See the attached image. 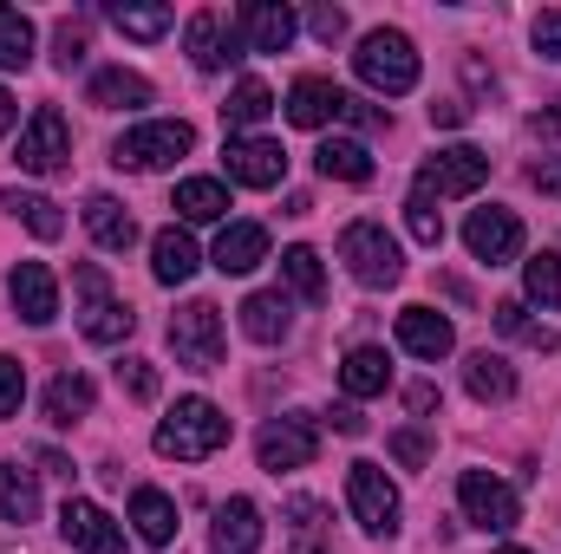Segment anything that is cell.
Segmentation results:
<instances>
[{
    "label": "cell",
    "mask_w": 561,
    "mask_h": 554,
    "mask_svg": "<svg viewBox=\"0 0 561 554\" xmlns=\"http://www.w3.org/2000/svg\"><path fill=\"white\" fill-rule=\"evenodd\" d=\"M353 72H359V85H373V92H386V99H405L412 85H419V46H412V33H399V26H373L366 39H359V53H353Z\"/></svg>",
    "instance_id": "6da1fadb"
},
{
    "label": "cell",
    "mask_w": 561,
    "mask_h": 554,
    "mask_svg": "<svg viewBox=\"0 0 561 554\" xmlns=\"http://www.w3.org/2000/svg\"><path fill=\"white\" fill-rule=\"evenodd\" d=\"M150 443H157V457L203 463V457H216L229 443V417H222V405H209V399H176V412L157 424Z\"/></svg>",
    "instance_id": "7a4b0ae2"
},
{
    "label": "cell",
    "mask_w": 561,
    "mask_h": 554,
    "mask_svg": "<svg viewBox=\"0 0 561 554\" xmlns=\"http://www.w3.org/2000/svg\"><path fill=\"white\" fill-rule=\"evenodd\" d=\"M72 293H79V333H85L92 346H125V339H131L138 313L112 293V280H105L99 262H79V268H72Z\"/></svg>",
    "instance_id": "3957f363"
},
{
    "label": "cell",
    "mask_w": 561,
    "mask_h": 554,
    "mask_svg": "<svg viewBox=\"0 0 561 554\" xmlns=\"http://www.w3.org/2000/svg\"><path fill=\"white\" fill-rule=\"evenodd\" d=\"M483 183H490V157H483L477 143H444L437 157H424V163H419L412 196H424V203H444V196H477Z\"/></svg>",
    "instance_id": "277c9868"
},
{
    "label": "cell",
    "mask_w": 561,
    "mask_h": 554,
    "mask_svg": "<svg viewBox=\"0 0 561 554\" xmlns=\"http://www.w3.org/2000/svg\"><path fill=\"white\" fill-rule=\"evenodd\" d=\"M170 353L190 372H216L222 366V307L216 300H190L170 313Z\"/></svg>",
    "instance_id": "5b68a950"
},
{
    "label": "cell",
    "mask_w": 561,
    "mask_h": 554,
    "mask_svg": "<svg viewBox=\"0 0 561 554\" xmlns=\"http://www.w3.org/2000/svg\"><path fill=\"white\" fill-rule=\"evenodd\" d=\"M346 503H353V522H359L366 535H379V542L399 535L405 503H399V483H392L379 463H353V470H346Z\"/></svg>",
    "instance_id": "8992f818"
},
{
    "label": "cell",
    "mask_w": 561,
    "mask_h": 554,
    "mask_svg": "<svg viewBox=\"0 0 561 554\" xmlns=\"http://www.w3.org/2000/svg\"><path fill=\"white\" fill-rule=\"evenodd\" d=\"M457 509H463V522L483 529V535H510V529L523 522V496H516L503 476H490V470H463V476H457Z\"/></svg>",
    "instance_id": "52a82bcc"
},
{
    "label": "cell",
    "mask_w": 561,
    "mask_h": 554,
    "mask_svg": "<svg viewBox=\"0 0 561 554\" xmlns=\"http://www.w3.org/2000/svg\"><path fill=\"white\" fill-rule=\"evenodd\" d=\"M190 150H196V131L183 118H150V125H131L125 138L112 143V163L118 170H170Z\"/></svg>",
    "instance_id": "ba28073f"
},
{
    "label": "cell",
    "mask_w": 561,
    "mask_h": 554,
    "mask_svg": "<svg viewBox=\"0 0 561 554\" xmlns=\"http://www.w3.org/2000/svg\"><path fill=\"white\" fill-rule=\"evenodd\" d=\"M340 262H346V275L359 280V287H392V280L405 275V255H399V242L386 235V222H346Z\"/></svg>",
    "instance_id": "9c48e42d"
},
{
    "label": "cell",
    "mask_w": 561,
    "mask_h": 554,
    "mask_svg": "<svg viewBox=\"0 0 561 554\" xmlns=\"http://www.w3.org/2000/svg\"><path fill=\"white\" fill-rule=\"evenodd\" d=\"M13 163H20L26 176H59V170L72 163V125H66L59 105H39V112L20 125V150H13Z\"/></svg>",
    "instance_id": "30bf717a"
},
{
    "label": "cell",
    "mask_w": 561,
    "mask_h": 554,
    "mask_svg": "<svg viewBox=\"0 0 561 554\" xmlns=\"http://www.w3.org/2000/svg\"><path fill=\"white\" fill-rule=\"evenodd\" d=\"M255 457H262V470H307L313 457H320V424L307 412H287V417H268L262 424V437H255Z\"/></svg>",
    "instance_id": "8fae6325"
},
{
    "label": "cell",
    "mask_w": 561,
    "mask_h": 554,
    "mask_svg": "<svg viewBox=\"0 0 561 554\" xmlns=\"http://www.w3.org/2000/svg\"><path fill=\"white\" fill-rule=\"evenodd\" d=\"M183 46H190V66L196 72H222L229 59H242V26L222 7H196L183 20Z\"/></svg>",
    "instance_id": "7c38bea8"
},
{
    "label": "cell",
    "mask_w": 561,
    "mask_h": 554,
    "mask_svg": "<svg viewBox=\"0 0 561 554\" xmlns=\"http://www.w3.org/2000/svg\"><path fill=\"white\" fill-rule=\"evenodd\" d=\"M222 170L242 189H275L287 176V150L275 138H222Z\"/></svg>",
    "instance_id": "4fadbf2b"
},
{
    "label": "cell",
    "mask_w": 561,
    "mask_h": 554,
    "mask_svg": "<svg viewBox=\"0 0 561 554\" xmlns=\"http://www.w3.org/2000/svg\"><path fill=\"white\" fill-rule=\"evenodd\" d=\"M346 105H353V92H340L333 79H294L287 85V125H300V131H327V125H346Z\"/></svg>",
    "instance_id": "5bb4252c"
},
{
    "label": "cell",
    "mask_w": 561,
    "mask_h": 554,
    "mask_svg": "<svg viewBox=\"0 0 561 554\" xmlns=\"http://www.w3.org/2000/svg\"><path fill=\"white\" fill-rule=\"evenodd\" d=\"M463 249L477 255V262H490V268H503V262H516L523 255V222L510 216V209H470V222H463Z\"/></svg>",
    "instance_id": "9a60e30c"
},
{
    "label": "cell",
    "mask_w": 561,
    "mask_h": 554,
    "mask_svg": "<svg viewBox=\"0 0 561 554\" xmlns=\"http://www.w3.org/2000/svg\"><path fill=\"white\" fill-rule=\"evenodd\" d=\"M7 300H13V313H20L26 326H53V320H59V280H53L46 262H13Z\"/></svg>",
    "instance_id": "2e32d148"
},
{
    "label": "cell",
    "mask_w": 561,
    "mask_h": 554,
    "mask_svg": "<svg viewBox=\"0 0 561 554\" xmlns=\"http://www.w3.org/2000/svg\"><path fill=\"white\" fill-rule=\"evenodd\" d=\"M399 346L424 359V366H437V359H450L457 353V326L437 313V307H405L399 313Z\"/></svg>",
    "instance_id": "e0dca14e"
},
{
    "label": "cell",
    "mask_w": 561,
    "mask_h": 554,
    "mask_svg": "<svg viewBox=\"0 0 561 554\" xmlns=\"http://www.w3.org/2000/svg\"><path fill=\"white\" fill-rule=\"evenodd\" d=\"M59 535H66L79 554H125V529H118L99 503H66Z\"/></svg>",
    "instance_id": "ac0fdd59"
},
{
    "label": "cell",
    "mask_w": 561,
    "mask_h": 554,
    "mask_svg": "<svg viewBox=\"0 0 561 554\" xmlns=\"http://www.w3.org/2000/svg\"><path fill=\"white\" fill-rule=\"evenodd\" d=\"M262 549V509L249 496H229L209 522V554H255Z\"/></svg>",
    "instance_id": "d6986e66"
},
{
    "label": "cell",
    "mask_w": 561,
    "mask_h": 554,
    "mask_svg": "<svg viewBox=\"0 0 561 554\" xmlns=\"http://www.w3.org/2000/svg\"><path fill=\"white\" fill-rule=\"evenodd\" d=\"M236 26H242V39H249L255 53H287L294 33H300L294 7H280V0H249V7L236 13Z\"/></svg>",
    "instance_id": "ffe728a7"
},
{
    "label": "cell",
    "mask_w": 561,
    "mask_h": 554,
    "mask_svg": "<svg viewBox=\"0 0 561 554\" xmlns=\"http://www.w3.org/2000/svg\"><path fill=\"white\" fill-rule=\"evenodd\" d=\"M209 262H216L222 275H255V268L268 262V229H262V222H222Z\"/></svg>",
    "instance_id": "44dd1931"
},
{
    "label": "cell",
    "mask_w": 561,
    "mask_h": 554,
    "mask_svg": "<svg viewBox=\"0 0 561 554\" xmlns=\"http://www.w3.org/2000/svg\"><path fill=\"white\" fill-rule=\"evenodd\" d=\"M85 229H92V242L105 249V255H131L138 249V222H131V209L118 203V196H85Z\"/></svg>",
    "instance_id": "7402d4cb"
},
{
    "label": "cell",
    "mask_w": 561,
    "mask_h": 554,
    "mask_svg": "<svg viewBox=\"0 0 561 554\" xmlns=\"http://www.w3.org/2000/svg\"><path fill=\"white\" fill-rule=\"evenodd\" d=\"M85 99L99 112H138V105H150V79L131 72V66H99L92 85H85Z\"/></svg>",
    "instance_id": "603a6c76"
},
{
    "label": "cell",
    "mask_w": 561,
    "mask_h": 554,
    "mask_svg": "<svg viewBox=\"0 0 561 554\" xmlns=\"http://www.w3.org/2000/svg\"><path fill=\"white\" fill-rule=\"evenodd\" d=\"M203 268V255H196V242H190V229H157L150 235V275L163 280V287H183V280Z\"/></svg>",
    "instance_id": "cb8c5ba5"
},
{
    "label": "cell",
    "mask_w": 561,
    "mask_h": 554,
    "mask_svg": "<svg viewBox=\"0 0 561 554\" xmlns=\"http://www.w3.org/2000/svg\"><path fill=\"white\" fill-rule=\"evenodd\" d=\"M463 385H470V399H477V405H510V399H516V366H510L503 353H490V346H483V353H470V359H463Z\"/></svg>",
    "instance_id": "d4e9b609"
},
{
    "label": "cell",
    "mask_w": 561,
    "mask_h": 554,
    "mask_svg": "<svg viewBox=\"0 0 561 554\" xmlns=\"http://www.w3.org/2000/svg\"><path fill=\"white\" fill-rule=\"evenodd\" d=\"M39 405H46V424H53V430H72L79 417H92L99 385H92L85 372H59V379L46 385V399H39Z\"/></svg>",
    "instance_id": "484cf974"
},
{
    "label": "cell",
    "mask_w": 561,
    "mask_h": 554,
    "mask_svg": "<svg viewBox=\"0 0 561 554\" xmlns=\"http://www.w3.org/2000/svg\"><path fill=\"white\" fill-rule=\"evenodd\" d=\"M313 170H320L327 183H373V150L359 138H320Z\"/></svg>",
    "instance_id": "4316f807"
},
{
    "label": "cell",
    "mask_w": 561,
    "mask_h": 554,
    "mask_svg": "<svg viewBox=\"0 0 561 554\" xmlns=\"http://www.w3.org/2000/svg\"><path fill=\"white\" fill-rule=\"evenodd\" d=\"M242 333H249L255 346H280V339L294 333L287 293H249V300H242Z\"/></svg>",
    "instance_id": "83f0119b"
},
{
    "label": "cell",
    "mask_w": 561,
    "mask_h": 554,
    "mask_svg": "<svg viewBox=\"0 0 561 554\" xmlns=\"http://www.w3.org/2000/svg\"><path fill=\"white\" fill-rule=\"evenodd\" d=\"M131 522H138V542L144 549H170L176 542V503L163 489H131Z\"/></svg>",
    "instance_id": "f1b7e54d"
},
{
    "label": "cell",
    "mask_w": 561,
    "mask_h": 554,
    "mask_svg": "<svg viewBox=\"0 0 561 554\" xmlns=\"http://www.w3.org/2000/svg\"><path fill=\"white\" fill-rule=\"evenodd\" d=\"M170 209H176L183 222H222V216H229V183H222V176H183Z\"/></svg>",
    "instance_id": "f546056e"
},
{
    "label": "cell",
    "mask_w": 561,
    "mask_h": 554,
    "mask_svg": "<svg viewBox=\"0 0 561 554\" xmlns=\"http://www.w3.org/2000/svg\"><path fill=\"white\" fill-rule=\"evenodd\" d=\"M0 209H7V216H20L39 242H59V235H66L59 203H53V196H39V189H0Z\"/></svg>",
    "instance_id": "4dcf8cb0"
},
{
    "label": "cell",
    "mask_w": 561,
    "mask_h": 554,
    "mask_svg": "<svg viewBox=\"0 0 561 554\" xmlns=\"http://www.w3.org/2000/svg\"><path fill=\"white\" fill-rule=\"evenodd\" d=\"M340 385H346V399H379L392 385V359L379 346H353L346 366H340Z\"/></svg>",
    "instance_id": "1f68e13d"
},
{
    "label": "cell",
    "mask_w": 561,
    "mask_h": 554,
    "mask_svg": "<svg viewBox=\"0 0 561 554\" xmlns=\"http://www.w3.org/2000/svg\"><path fill=\"white\" fill-rule=\"evenodd\" d=\"M275 112V92L262 85V79H242L236 92H229V105H222V125H229V138H255V125Z\"/></svg>",
    "instance_id": "d6a6232c"
},
{
    "label": "cell",
    "mask_w": 561,
    "mask_h": 554,
    "mask_svg": "<svg viewBox=\"0 0 561 554\" xmlns=\"http://www.w3.org/2000/svg\"><path fill=\"white\" fill-rule=\"evenodd\" d=\"M0 516H7V522H20V529L39 516V476H33V470L0 463Z\"/></svg>",
    "instance_id": "836d02e7"
},
{
    "label": "cell",
    "mask_w": 561,
    "mask_h": 554,
    "mask_svg": "<svg viewBox=\"0 0 561 554\" xmlns=\"http://www.w3.org/2000/svg\"><path fill=\"white\" fill-rule=\"evenodd\" d=\"M280 280H287V293H294V300H307V307H320V300H327V268H320V255H313L307 242L280 255Z\"/></svg>",
    "instance_id": "e575fe53"
},
{
    "label": "cell",
    "mask_w": 561,
    "mask_h": 554,
    "mask_svg": "<svg viewBox=\"0 0 561 554\" xmlns=\"http://www.w3.org/2000/svg\"><path fill=\"white\" fill-rule=\"evenodd\" d=\"M490 313H496V333H510V339H523V346H536V353H556L561 346V333L556 326H542V320H529L523 300H496Z\"/></svg>",
    "instance_id": "d590c367"
},
{
    "label": "cell",
    "mask_w": 561,
    "mask_h": 554,
    "mask_svg": "<svg viewBox=\"0 0 561 554\" xmlns=\"http://www.w3.org/2000/svg\"><path fill=\"white\" fill-rule=\"evenodd\" d=\"M33 66V20L20 7H0V72H26Z\"/></svg>",
    "instance_id": "8d00e7d4"
},
{
    "label": "cell",
    "mask_w": 561,
    "mask_h": 554,
    "mask_svg": "<svg viewBox=\"0 0 561 554\" xmlns=\"http://www.w3.org/2000/svg\"><path fill=\"white\" fill-rule=\"evenodd\" d=\"M523 293H529L536 307H561V255L556 249H542V255L523 262Z\"/></svg>",
    "instance_id": "74e56055"
},
{
    "label": "cell",
    "mask_w": 561,
    "mask_h": 554,
    "mask_svg": "<svg viewBox=\"0 0 561 554\" xmlns=\"http://www.w3.org/2000/svg\"><path fill=\"white\" fill-rule=\"evenodd\" d=\"M112 26H118L125 39H163V33L176 26V13H170V7H112Z\"/></svg>",
    "instance_id": "f35d334b"
},
{
    "label": "cell",
    "mask_w": 561,
    "mask_h": 554,
    "mask_svg": "<svg viewBox=\"0 0 561 554\" xmlns=\"http://www.w3.org/2000/svg\"><path fill=\"white\" fill-rule=\"evenodd\" d=\"M405 229H412L419 249H444V216H437V203L412 196V203H405Z\"/></svg>",
    "instance_id": "ab89813d"
},
{
    "label": "cell",
    "mask_w": 561,
    "mask_h": 554,
    "mask_svg": "<svg viewBox=\"0 0 561 554\" xmlns=\"http://www.w3.org/2000/svg\"><path fill=\"white\" fill-rule=\"evenodd\" d=\"M20 405H26V366L0 353V417H20Z\"/></svg>",
    "instance_id": "60d3db41"
},
{
    "label": "cell",
    "mask_w": 561,
    "mask_h": 554,
    "mask_svg": "<svg viewBox=\"0 0 561 554\" xmlns=\"http://www.w3.org/2000/svg\"><path fill=\"white\" fill-rule=\"evenodd\" d=\"M118 385H125L138 405H150V399H157V366H150V359H118Z\"/></svg>",
    "instance_id": "b9f144b4"
},
{
    "label": "cell",
    "mask_w": 561,
    "mask_h": 554,
    "mask_svg": "<svg viewBox=\"0 0 561 554\" xmlns=\"http://www.w3.org/2000/svg\"><path fill=\"white\" fill-rule=\"evenodd\" d=\"M392 457H399L405 470H424V463H431V437H424L419 424H412V430H392Z\"/></svg>",
    "instance_id": "7bdbcfd3"
},
{
    "label": "cell",
    "mask_w": 561,
    "mask_h": 554,
    "mask_svg": "<svg viewBox=\"0 0 561 554\" xmlns=\"http://www.w3.org/2000/svg\"><path fill=\"white\" fill-rule=\"evenodd\" d=\"M536 53H542V59H556V66H561V7H549V13L536 20Z\"/></svg>",
    "instance_id": "ee69618b"
},
{
    "label": "cell",
    "mask_w": 561,
    "mask_h": 554,
    "mask_svg": "<svg viewBox=\"0 0 561 554\" xmlns=\"http://www.w3.org/2000/svg\"><path fill=\"white\" fill-rule=\"evenodd\" d=\"M53 59H59V72H72V66L85 59V26H72V20H66V26H59V53H53Z\"/></svg>",
    "instance_id": "f6af8a7d"
},
{
    "label": "cell",
    "mask_w": 561,
    "mask_h": 554,
    "mask_svg": "<svg viewBox=\"0 0 561 554\" xmlns=\"http://www.w3.org/2000/svg\"><path fill=\"white\" fill-rule=\"evenodd\" d=\"M307 26H313V39H327V46H333V39L346 33V13H340V7H313V13H307Z\"/></svg>",
    "instance_id": "bcb514c9"
},
{
    "label": "cell",
    "mask_w": 561,
    "mask_h": 554,
    "mask_svg": "<svg viewBox=\"0 0 561 554\" xmlns=\"http://www.w3.org/2000/svg\"><path fill=\"white\" fill-rule=\"evenodd\" d=\"M529 183H536L542 196H556V203H561V157H542V163L529 170Z\"/></svg>",
    "instance_id": "7dc6e473"
},
{
    "label": "cell",
    "mask_w": 561,
    "mask_h": 554,
    "mask_svg": "<svg viewBox=\"0 0 561 554\" xmlns=\"http://www.w3.org/2000/svg\"><path fill=\"white\" fill-rule=\"evenodd\" d=\"M470 118V105H457V99H444V105H431V125H463Z\"/></svg>",
    "instance_id": "c3c4849f"
},
{
    "label": "cell",
    "mask_w": 561,
    "mask_h": 554,
    "mask_svg": "<svg viewBox=\"0 0 561 554\" xmlns=\"http://www.w3.org/2000/svg\"><path fill=\"white\" fill-rule=\"evenodd\" d=\"M333 430H340V437H359V430H366V417L353 412V405H340V412H333Z\"/></svg>",
    "instance_id": "681fc988"
},
{
    "label": "cell",
    "mask_w": 561,
    "mask_h": 554,
    "mask_svg": "<svg viewBox=\"0 0 561 554\" xmlns=\"http://www.w3.org/2000/svg\"><path fill=\"white\" fill-rule=\"evenodd\" d=\"M529 125H536V131H542V138H561V99H556V105H549V112H536V118H529Z\"/></svg>",
    "instance_id": "f907efd6"
},
{
    "label": "cell",
    "mask_w": 561,
    "mask_h": 554,
    "mask_svg": "<svg viewBox=\"0 0 561 554\" xmlns=\"http://www.w3.org/2000/svg\"><path fill=\"white\" fill-rule=\"evenodd\" d=\"M405 405H412V412H431V405H437V385H412V392H405Z\"/></svg>",
    "instance_id": "816d5d0a"
},
{
    "label": "cell",
    "mask_w": 561,
    "mask_h": 554,
    "mask_svg": "<svg viewBox=\"0 0 561 554\" xmlns=\"http://www.w3.org/2000/svg\"><path fill=\"white\" fill-rule=\"evenodd\" d=\"M13 125H20V105H13V92H7V85H0V138H7V131H13Z\"/></svg>",
    "instance_id": "f5cc1de1"
},
{
    "label": "cell",
    "mask_w": 561,
    "mask_h": 554,
    "mask_svg": "<svg viewBox=\"0 0 561 554\" xmlns=\"http://www.w3.org/2000/svg\"><path fill=\"white\" fill-rule=\"evenodd\" d=\"M294 554H327V549H313V542H300V549H294Z\"/></svg>",
    "instance_id": "db71d44e"
},
{
    "label": "cell",
    "mask_w": 561,
    "mask_h": 554,
    "mask_svg": "<svg viewBox=\"0 0 561 554\" xmlns=\"http://www.w3.org/2000/svg\"><path fill=\"white\" fill-rule=\"evenodd\" d=\"M496 554H529V549H496Z\"/></svg>",
    "instance_id": "11a10c76"
}]
</instances>
